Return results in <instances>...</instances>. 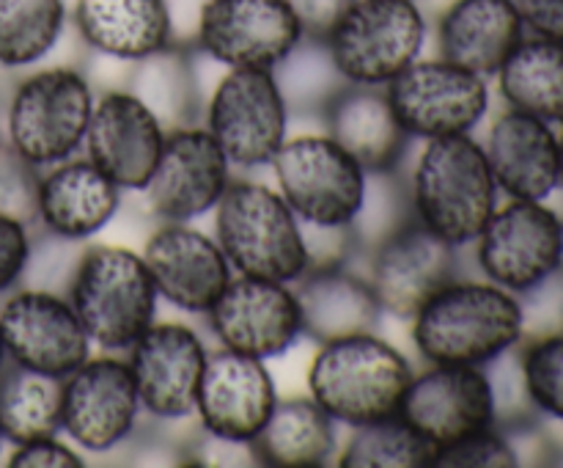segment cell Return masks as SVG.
Listing matches in <instances>:
<instances>
[{
	"instance_id": "45",
	"label": "cell",
	"mask_w": 563,
	"mask_h": 468,
	"mask_svg": "<svg viewBox=\"0 0 563 468\" xmlns=\"http://www.w3.org/2000/svg\"><path fill=\"white\" fill-rule=\"evenodd\" d=\"M0 449H3V435H0Z\"/></svg>"
},
{
	"instance_id": "7",
	"label": "cell",
	"mask_w": 563,
	"mask_h": 468,
	"mask_svg": "<svg viewBox=\"0 0 563 468\" xmlns=\"http://www.w3.org/2000/svg\"><path fill=\"white\" fill-rule=\"evenodd\" d=\"M429 22L418 0H352L322 36L346 83L388 86L421 58Z\"/></svg>"
},
{
	"instance_id": "20",
	"label": "cell",
	"mask_w": 563,
	"mask_h": 468,
	"mask_svg": "<svg viewBox=\"0 0 563 468\" xmlns=\"http://www.w3.org/2000/svg\"><path fill=\"white\" fill-rule=\"evenodd\" d=\"M278 400L267 361L225 347L209 350L196 396V418L209 438L247 446L262 433Z\"/></svg>"
},
{
	"instance_id": "6",
	"label": "cell",
	"mask_w": 563,
	"mask_h": 468,
	"mask_svg": "<svg viewBox=\"0 0 563 468\" xmlns=\"http://www.w3.org/2000/svg\"><path fill=\"white\" fill-rule=\"evenodd\" d=\"M269 168L302 229H355L366 204L368 171L328 132L286 138Z\"/></svg>"
},
{
	"instance_id": "16",
	"label": "cell",
	"mask_w": 563,
	"mask_h": 468,
	"mask_svg": "<svg viewBox=\"0 0 563 468\" xmlns=\"http://www.w3.org/2000/svg\"><path fill=\"white\" fill-rule=\"evenodd\" d=\"M399 416L438 451L476 429L498 424L495 383L487 367L427 363V369L412 374Z\"/></svg>"
},
{
	"instance_id": "29",
	"label": "cell",
	"mask_w": 563,
	"mask_h": 468,
	"mask_svg": "<svg viewBox=\"0 0 563 468\" xmlns=\"http://www.w3.org/2000/svg\"><path fill=\"white\" fill-rule=\"evenodd\" d=\"M339 446V422L311 396H289L275 402L247 449L267 468H322L335 462Z\"/></svg>"
},
{
	"instance_id": "36",
	"label": "cell",
	"mask_w": 563,
	"mask_h": 468,
	"mask_svg": "<svg viewBox=\"0 0 563 468\" xmlns=\"http://www.w3.org/2000/svg\"><path fill=\"white\" fill-rule=\"evenodd\" d=\"M522 385L539 411L563 422V336H544L526 347Z\"/></svg>"
},
{
	"instance_id": "3",
	"label": "cell",
	"mask_w": 563,
	"mask_h": 468,
	"mask_svg": "<svg viewBox=\"0 0 563 468\" xmlns=\"http://www.w3.org/2000/svg\"><path fill=\"white\" fill-rule=\"evenodd\" d=\"M64 295L91 345L102 352L124 356L157 323V286L143 253L132 248L110 242L82 246Z\"/></svg>"
},
{
	"instance_id": "21",
	"label": "cell",
	"mask_w": 563,
	"mask_h": 468,
	"mask_svg": "<svg viewBox=\"0 0 563 468\" xmlns=\"http://www.w3.org/2000/svg\"><path fill=\"white\" fill-rule=\"evenodd\" d=\"M168 130L126 88H110L93 99L82 154L121 191L141 193L157 168Z\"/></svg>"
},
{
	"instance_id": "41",
	"label": "cell",
	"mask_w": 563,
	"mask_h": 468,
	"mask_svg": "<svg viewBox=\"0 0 563 468\" xmlns=\"http://www.w3.org/2000/svg\"><path fill=\"white\" fill-rule=\"evenodd\" d=\"M531 36L563 42V0H515Z\"/></svg>"
},
{
	"instance_id": "24",
	"label": "cell",
	"mask_w": 563,
	"mask_h": 468,
	"mask_svg": "<svg viewBox=\"0 0 563 468\" xmlns=\"http://www.w3.org/2000/svg\"><path fill=\"white\" fill-rule=\"evenodd\" d=\"M121 187L104 176L86 154H75L42 168L36 226L66 242L91 240L121 209Z\"/></svg>"
},
{
	"instance_id": "34",
	"label": "cell",
	"mask_w": 563,
	"mask_h": 468,
	"mask_svg": "<svg viewBox=\"0 0 563 468\" xmlns=\"http://www.w3.org/2000/svg\"><path fill=\"white\" fill-rule=\"evenodd\" d=\"M434 449L405 418L396 416L350 427L335 466L344 468H432Z\"/></svg>"
},
{
	"instance_id": "32",
	"label": "cell",
	"mask_w": 563,
	"mask_h": 468,
	"mask_svg": "<svg viewBox=\"0 0 563 468\" xmlns=\"http://www.w3.org/2000/svg\"><path fill=\"white\" fill-rule=\"evenodd\" d=\"M60 389L64 380L33 369L9 367L0 374V435L9 444L60 433Z\"/></svg>"
},
{
	"instance_id": "4",
	"label": "cell",
	"mask_w": 563,
	"mask_h": 468,
	"mask_svg": "<svg viewBox=\"0 0 563 468\" xmlns=\"http://www.w3.org/2000/svg\"><path fill=\"white\" fill-rule=\"evenodd\" d=\"M412 374L410 358L368 330L319 345L308 367V396L339 427H361L399 413Z\"/></svg>"
},
{
	"instance_id": "27",
	"label": "cell",
	"mask_w": 563,
	"mask_h": 468,
	"mask_svg": "<svg viewBox=\"0 0 563 468\" xmlns=\"http://www.w3.org/2000/svg\"><path fill=\"white\" fill-rule=\"evenodd\" d=\"M295 295L302 312V336L317 345L377 330L385 317L368 275L352 270L350 262L311 268L295 281Z\"/></svg>"
},
{
	"instance_id": "46",
	"label": "cell",
	"mask_w": 563,
	"mask_h": 468,
	"mask_svg": "<svg viewBox=\"0 0 563 468\" xmlns=\"http://www.w3.org/2000/svg\"><path fill=\"white\" fill-rule=\"evenodd\" d=\"M0 141H3V127H0Z\"/></svg>"
},
{
	"instance_id": "33",
	"label": "cell",
	"mask_w": 563,
	"mask_h": 468,
	"mask_svg": "<svg viewBox=\"0 0 563 468\" xmlns=\"http://www.w3.org/2000/svg\"><path fill=\"white\" fill-rule=\"evenodd\" d=\"M66 22V0H0V66L27 69L47 58Z\"/></svg>"
},
{
	"instance_id": "31",
	"label": "cell",
	"mask_w": 563,
	"mask_h": 468,
	"mask_svg": "<svg viewBox=\"0 0 563 468\" xmlns=\"http://www.w3.org/2000/svg\"><path fill=\"white\" fill-rule=\"evenodd\" d=\"M126 91L135 94L163 121L165 130L198 124L201 94H198L190 44L174 42L148 58L135 61Z\"/></svg>"
},
{
	"instance_id": "22",
	"label": "cell",
	"mask_w": 563,
	"mask_h": 468,
	"mask_svg": "<svg viewBox=\"0 0 563 468\" xmlns=\"http://www.w3.org/2000/svg\"><path fill=\"white\" fill-rule=\"evenodd\" d=\"M143 262L152 273L159 301L201 317H207L225 284L234 279L218 240L192 224H159L143 246Z\"/></svg>"
},
{
	"instance_id": "19",
	"label": "cell",
	"mask_w": 563,
	"mask_h": 468,
	"mask_svg": "<svg viewBox=\"0 0 563 468\" xmlns=\"http://www.w3.org/2000/svg\"><path fill=\"white\" fill-rule=\"evenodd\" d=\"M143 413L157 422L196 416V396L209 347L185 323H154L124 352Z\"/></svg>"
},
{
	"instance_id": "43",
	"label": "cell",
	"mask_w": 563,
	"mask_h": 468,
	"mask_svg": "<svg viewBox=\"0 0 563 468\" xmlns=\"http://www.w3.org/2000/svg\"><path fill=\"white\" fill-rule=\"evenodd\" d=\"M559 187H563V121H561V135H559Z\"/></svg>"
},
{
	"instance_id": "8",
	"label": "cell",
	"mask_w": 563,
	"mask_h": 468,
	"mask_svg": "<svg viewBox=\"0 0 563 468\" xmlns=\"http://www.w3.org/2000/svg\"><path fill=\"white\" fill-rule=\"evenodd\" d=\"M93 88L75 66H47L22 77L5 105L9 146L38 168L82 152Z\"/></svg>"
},
{
	"instance_id": "30",
	"label": "cell",
	"mask_w": 563,
	"mask_h": 468,
	"mask_svg": "<svg viewBox=\"0 0 563 468\" xmlns=\"http://www.w3.org/2000/svg\"><path fill=\"white\" fill-rule=\"evenodd\" d=\"M495 77L509 108L550 124L563 121V42L526 36Z\"/></svg>"
},
{
	"instance_id": "44",
	"label": "cell",
	"mask_w": 563,
	"mask_h": 468,
	"mask_svg": "<svg viewBox=\"0 0 563 468\" xmlns=\"http://www.w3.org/2000/svg\"><path fill=\"white\" fill-rule=\"evenodd\" d=\"M9 367V356H5V345H3V334H0V374H3V369Z\"/></svg>"
},
{
	"instance_id": "12",
	"label": "cell",
	"mask_w": 563,
	"mask_h": 468,
	"mask_svg": "<svg viewBox=\"0 0 563 468\" xmlns=\"http://www.w3.org/2000/svg\"><path fill=\"white\" fill-rule=\"evenodd\" d=\"M302 39L286 0H203L192 50L225 69H275Z\"/></svg>"
},
{
	"instance_id": "9",
	"label": "cell",
	"mask_w": 563,
	"mask_h": 468,
	"mask_svg": "<svg viewBox=\"0 0 563 468\" xmlns=\"http://www.w3.org/2000/svg\"><path fill=\"white\" fill-rule=\"evenodd\" d=\"M289 116L273 69H229L203 105V127L234 171L267 168L289 138Z\"/></svg>"
},
{
	"instance_id": "25",
	"label": "cell",
	"mask_w": 563,
	"mask_h": 468,
	"mask_svg": "<svg viewBox=\"0 0 563 468\" xmlns=\"http://www.w3.org/2000/svg\"><path fill=\"white\" fill-rule=\"evenodd\" d=\"M482 146L498 191L509 198L544 202L559 187V135L550 121L509 108Z\"/></svg>"
},
{
	"instance_id": "15",
	"label": "cell",
	"mask_w": 563,
	"mask_h": 468,
	"mask_svg": "<svg viewBox=\"0 0 563 468\" xmlns=\"http://www.w3.org/2000/svg\"><path fill=\"white\" fill-rule=\"evenodd\" d=\"M0 334L5 356L16 367L60 378L93 356V345L71 308L55 290H11L0 303Z\"/></svg>"
},
{
	"instance_id": "17",
	"label": "cell",
	"mask_w": 563,
	"mask_h": 468,
	"mask_svg": "<svg viewBox=\"0 0 563 468\" xmlns=\"http://www.w3.org/2000/svg\"><path fill=\"white\" fill-rule=\"evenodd\" d=\"M456 251L407 215L368 246L366 275L383 314L410 323L418 308L456 275Z\"/></svg>"
},
{
	"instance_id": "13",
	"label": "cell",
	"mask_w": 563,
	"mask_h": 468,
	"mask_svg": "<svg viewBox=\"0 0 563 468\" xmlns=\"http://www.w3.org/2000/svg\"><path fill=\"white\" fill-rule=\"evenodd\" d=\"M141 413L130 363L119 352L91 356L64 378L60 433L80 451L104 455L124 446Z\"/></svg>"
},
{
	"instance_id": "5",
	"label": "cell",
	"mask_w": 563,
	"mask_h": 468,
	"mask_svg": "<svg viewBox=\"0 0 563 468\" xmlns=\"http://www.w3.org/2000/svg\"><path fill=\"white\" fill-rule=\"evenodd\" d=\"M214 240L236 275L295 284L311 270L297 215L264 182L234 176L214 207Z\"/></svg>"
},
{
	"instance_id": "11",
	"label": "cell",
	"mask_w": 563,
	"mask_h": 468,
	"mask_svg": "<svg viewBox=\"0 0 563 468\" xmlns=\"http://www.w3.org/2000/svg\"><path fill=\"white\" fill-rule=\"evenodd\" d=\"M412 141L471 135L489 110L487 77L445 58H418L385 86Z\"/></svg>"
},
{
	"instance_id": "18",
	"label": "cell",
	"mask_w": 563,
	"mask_h": 468,
	"mask_svg": "<svg viewBox=\"0 0 563 468\" xmlns=\"http://www.w3.org/2000/svg\"><path fill=\"white\" fill-rule=\"evenodd\" d=\"M209 330L220 347L269 361L302 339V312L295 284L236 275L207 312Z\"/></svg>"
},
{
	"instance_id": "28",
	"label": "cell",
	"mask_w": 563,
	"mask_h": 468,
	"mask_svg": "<svg viewBox=\"0 0 563 468\" xmlns=\"http://www.w3.org/2000/svg\"><path fill=\"white\" fill-rule=\"evenodd\" d=\"M438 55L482 77H495L526 39L515 0H451L438 17Z\"/></svg>"
},
{
	"instance_id": "1",
	"label": "cell",
	"mask_w": 563,
	"mask_h": 468,
	"mask_svg": "<svg viewBox=\"0 0 563 468\" xmlns=\"http://www.w3.org/2000/svg\"><path fill=\"white\" fill-rule=\"evenodd\" d=\"M526 312L515 292L487 279L445 281L410 319L423 363L489 367L522 339Z\"/></svg>"
},
{
	"instance_id": "39",
	"label": "cell",
	"mask_w": 563,
	"mask_h": 468,
	"mask_svg": "<svg viewBox=\"0 0 563 468\" xmlns=\"http://www.w3.org/2000/svg\"><path fill=\"white\" fill-rule=\"evenodd\" d=\"M31 251V226L0 215V295H9L25 279Z\"/></svg>"
},
{
	"instance_id": "42",
	"label": "cell",
	"mask_w": 563,
	"mask_h": 468,
	"mask_svg": "<svg viewBox=\"0 0 563 468\" xmlns=\"http://www.w3.org/2000/svg\"><path fill=\"white\" fill-rule=\"evenodd\" d=\"M286 3L300 20L306 36L322 39L352 0H286Z\"/></svg>"
},
{
	"instance_id": "38",
	"label": "cell",
	"mask_w": 563,
	"mask_h": 468,
	"mask_svg": "<svg viewBox=\"0 0 563 468\" xmlns=\"http://www.w3.org/2000/svg\"><path fill=\"white\" fill-rule=\"evenodd\" d=\"M517 462L520 457L511 440L498 424H489L434 451L432 468H515Z\"/></svg>"
},
{
	"instance_id": "26",
	"label": "cell",
	"mask_w": 563,
	"mask_h": 468,
	"mask_svg": "<svg viewBox=\"0 0 563 468\" xmlns=\"http://www.w3.org/2000/svg\"><path fill=\"white\" fill-rule=\"evenodd\" d=\"M71 22L88 50L126 64L179 42L168 0H75Z\"/></svg>"
},
{
	"instance_id": "14",
	"label": "cell",
	"mask_w": 563,
	"mask_h": 468,
	"mask_svg": "<svg viewBox=\"0 0 563 468\" xmlns=\"http://www.w3.org/2000/svg\"><path fill=\"white\" fill-rule=\"evenodd\" d=\"M231 179L234 165L212 132L203 124H185L168 130L157 168L141 193L159 224H192L214 213Z\"/></svg>"
},
{
	"instance_id": "10",
	"label": "cell",
	"mask_w": 563,
	"mask_h": 468,
	"mask_svg": "<svg viewBox=\"0 0 563 468\" xmlns=\"http://www.w3.org/2000/svg\"><path fill=\"white\" fill-rule=\"evenodd\" d=\"M482 275L515 295L539 290L563 264V220L542 202L511 198L473 240Z\"/></svg>"
},
{
	"instance_id": "40",
	"label": "cell",
	"mask_w": 563,
	"mask_h": 468,
	"mask_svg": "<svg viewBox=\"0 0 563 468\" xmlns=\"http://www.w3.org/2000/svg\"><path fill=\"white\" fill-rule=\"evenodd\" d=\"M11 468H82L86 457L82 451L71 444L69 438L58 435H47V438L27 440V444H16L9 457Z\"/></svg>"
},
{
	"instance_id": "2",
	"label": "cell",
	"mask_w": 563,
	"mask_h": 468,
	"mask_svg": "<svg viewBox=\"0 0 563 468\" xmlns=\"http://www.w3.org/2000/svg\"><path fill=\"white\" fill-rule=\"evenodd\" d=\"M410 218L454 248L473 246L498 209V182L473 135L423 141L405 182Z\"/></svg>"
},
{
	"instance_id": "35",
	"label": "cell",
	"mask_w": 563,
	"mask_h": 468,
	"mask_svg": "<svg viewBox=\"0 0 563 468\" xmlns=\"http://www.w3.org/2000/svg\"><path fill=\"white\" fill-rule=\"evenodd\" d=\"M273 72L275 77H278V86L280 91H284L289 110H322V105L328 102L330 94L339 91L346 83L344 77L339 75V69L333 66V61H330L322 39L311 36L302 39V42L291 50L289 58H286L284 64L275 66Z\"/></svg>"
},
{
	"instance_id": "23",
	"label": "cell",
	"mask_w": 563,
	"mask_h": 468,
	"mask_svg": "<svg viewBox=\"0 0 563 468\" xmlns=\"http://www.w3.org/2000/svg\"><path fill=\"white\" fill-rule=\"evenodd\" d=\"M324 132L368 174H399L412 138L401 127L385 86L344 83L319 110Z\"/></svg>"
},
{
	"instance_id": "37",
	"label": "cell",
	"mask_w": 563,
	"mask_h": 468,
	"mask_svg": "<svg viewBox=\"0 0 563 468\" xmlns=\"http://www.w3.org/2000/svg\"><path fill=\"white\" fill-rule=\"evenodd\" d=\"M38 179L42 168L22 157L14 146L0 141V215L36 226L38 215Z\"/></svg>"
}]
</instances>
